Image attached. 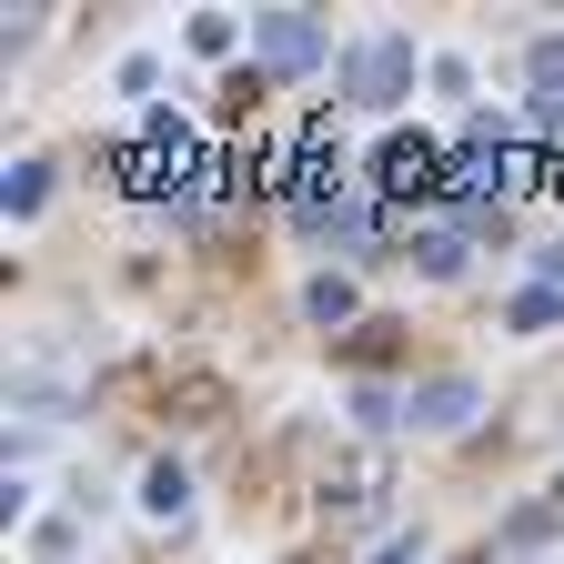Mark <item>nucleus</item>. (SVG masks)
<instances>
[{"label": "nucleus", "instance_id": "1a4fd4ad", "mask_svg": "<svg viewBox=\"0 0 564 564\" xmlns=\"http://www.w3.org/2000/svg\"><path fill=\"white\" fill-rule=\"evenodd\" d=\"M413 262L434 272V282H454V272H464V223H444V232H413Z\"/></svg>", "mask_w": 564, "mask_h": 564}, {"label": "nucleus", "instance_id": "2eb2a0df", "mask_svg": "<svg viewBox=\"0 0 564 564\" xmlns=\"http://www.w3.org/2000/svg\"><path fill=\"white\" fill-rule=\"evenodd\" d=\"M534 91H544V111H564V41H534Z\"/></svg>", "mask_w": 564, "mask_h": 564}, {"label": "nucleus", "instance_id": "f8f14e48", "mask_svg": "<svg viewBox=\"0 0 564 564\" xmlns=\"http://www.w3.org/2000/svg\"><path fill=\"white\" fill-rule=\"evenodd\" d=\"M282 454H293V434H282V444H262V454L242 464V505H272V484H282Z\"/></svg>", "mask_w": 564, "mask_h": 564}, {"label": "nucleus", "instance_id": "ddd939ff", "mask_svg": "<svg viewBox=\"0 0 564 564\" xmlns=\"http://www.w3.org/2000/svg\"><path fill=\"white\" fill-rule=\"evenodd\" d=\"M0 202H11V212H41L51 202V172L41 162H11V172H0Z\"/></svg>", "mask_w": 564, "mask_h": 564}, {"label": "nucleus", "instance_id": "4468645a", "mask_svg": "<svg viewBox=\"0 0 564 564\" xmlns=\"http://www.w3.org/2000/svg\"><path fill=\"white\" fill-rule=\"evenodd\" d=\"M303 313H313V323H352V282H343V272H323L313 293H303Z\"/></svg>", "mask_w": 564, "mask_h": 564}, {"label": "nucleus", "instance_id": "dca6fc26", "mask_svg": "<svg viewBox=\"0 0 564 564\" xmlns=\"http://www.w3.org/2000/svg\"><path fill=\"white\" fill-rule=\"evenodd\" d=\"M544 323H564V293H554V282H534V293H514V333H544Z\"/></svg>", "mask_w": 564, "mask_h": 564}, {"label": "nucleus", "instance_id": "9d476101", "mask_svg": "<svg viewBox=\"0 0 564 564\" xmlns=\"http://www.w3.org/2000/svg\"><path fill=\"white\" fill-rule=\"evenodd\" d=\"M152 393L172 403V383H162L152 364H121V373H101V403H121V413H131V403H152Z\"/></svg>", "mask_w": 564, "mask_h": 564}, {"label": "nucleus", "instance_id": "9b49d317", "mask_svg": "<svg viewBox=\"0 0 564 564\" xmlns=\"http://www.w3.org/2000/svg\"><path fill=\"white\" fill-rule=\"evenodd\" d=\"M141 505H152V514H182V505H192V474H182V464L162 454L152 474H141Z\"/></svg>", "mask_w": 564, "mask_h": 564}, {"label": "nucleus", "instance_id": "f3484780", "mask_svg": "<svg viewBox=\"0 0 564 564\" xmlns=\"http://www.w3.org/2000/svg\"><path fill=\"white\" fill-rule=\"evenodd\" d=\"M333 242H352V252H373V242H383V212H364V202H343V212H333Z\"/></svg>", "mask_w": 564, "mask_h": 564}, {"label": "nucleus", "instance_id": "39448f33", "mask_svg": "<svg viewBox=\"0 0 564 564\" xmlns=\"http://www.w3.org/2000/svg\"><path fill=\"white\" fill-rule=\"evenodd\" d=\"M403 423H423V434H464V423H474V383H464V373H434V383H413Z\"/></svg>", "mask_w": 564, "mask_h": 564}, {"label": "nucleus", "instance_id": "a211bd4d", "mask_svg": "<svg viewBox=\"0 0 564 564\" xmlns=\"http://www.w3.org/2000/svg\"><path fill=\"white\" fill-rule=\"evenodd\" d=\"M352 423H364V434H383V423H403V413H393L383 383H352Z\"/></svg>", "mask_w": 564, "mask_h": 564}, {"label": "nucleus", "instance_id": "20e7f679", "mask_svg": "<svg viewBox=\"0 0 564 564\" xmlns=\"http://www.w3.org/2000/svg\"><path fill=\"white\" fill-rule=\"evenodd\" d=\"M323 505H333V514H373V505H383V444L343 454V464L323 474Z\"/></svg>", "mask_w": 564, "mask_h": 564}, {"label": "nucleus", "instance_id": "412c9836", "mask_svg": "<svg viewBox=\"0 0 564 564\" xmlns=\"http://www.w3.org/2000/svg\"><path fill=\"white\" fill-rule=\"evenodd\" d=\"M544 272H554V293H564V242H554V252H544Z\"/></svg>", "mask_w": 564, "mask_h": 564}, {"label": "nucleus", "instance_id": "f257e3e1", "mask_svg": "<svg viewBox=\"0 0 564 564\" xmlns=\"http://www.w3.org/2000/svg\"><path fill=\"white\" fill-rule=\"evenodd\" d=\"M343 91L364 101V111H393V101L413 91V41H393V31L352 41V51H343Z\"/></svg>", "mask_w": 564, "mask_h": 564}, {"label": "nucleus", "instance_id": "f03ea898", "mask_svg": "<svg viewBox=\"0 0 564 564\" xmlns=\"http://www.w3.org/2000/svg\"><path fill=\"white\" fill-rule=\"evenodd\" d=\"M252 61L262 70H313L323 61V21L313 11H252Z\"/></svg>", "mask_w": 564, "mask_h": 564}, {"label": "nucleus", "instance_id": "0eeeda50", "mask_svg": "<svg viewBox=\"0 0 564 564\" xmlns=\"http://www.w3.org/2000/svg\"><path fill=\"white\" fill-rule=\"evenodd\" d=\"M172 423H192V434L232 423V383H223V373H182V383H172Z\"/></svg>", "mask_w": 564, "mask_h": 564}, {"label": "nucleus", "instance_id": "7ed1b4c3", "mask_svg": "<svg viewBox=\"0 0 564 564\" xmlns=\"http://www.w3.org/2000/svg\"><path fill=\"white\" fill-rule=\"evenodd\" d=\"M373 182H383V192H403V202H423V192H444L454 172H444V152H434L423 131H393L383 152H373Z\"/></svg>", "mask_w": 564, "mask_h": 564}, {"label": "nucleus", "instance_id": "6e6552de", "mask_svg": "<svg viewBox=\"0 0 564 564\" xmlns=\"http://www.w3.org/2000/svg\"><path fill=\"white\" fill-rule=\"evenodd\" d=\"M262 91H272V70H262V61L223 70V121H252V111H262Z\"/></svg>", "mask_w": 564, "mask_h": 564}, {"label": "nucleus", "instance_id": "aec40b11", "mask_svg": "<svg viewBox=\"0 0 564 564\" xmlns=\"http://www.w3.org/2000/svg\"><path fill=\"white\" fill-rule=\"evenodd\" d=\"M413 554H423V544H413V534H403V544H383V554H373V564H413Z\"/></svg>", "mask_w": 564, "mask_h": 564}, {"label": "nucleus", "instance_id": "423d86ee", "mask_svg": "<svg viewBox=\"0 0 564 564\" xmlns=\"http://www.w3.org/2000/svg\"><path fill=\"white\" fill-rule=\"evenodd\" d=\"M403 343H413V323H383V313H373V323H352L333 352H343L352 373H383V364H403Z\"/></svg>", "mask_w": 564, "mask_h": 564}, {"label": "nucleus", "instance_id": "6ab92c4d", "mask_svg": "<svg viewBox=\"0 0 564 564\" xmlns=\"http://www.w3.org/2000/svg\"><path fill=\"white\" fill-rule=\"evenodd\" d=\"M232 41H242V31H232V11H202V21H192V51H202V61H223Z\"/></svg>", "mask_w": 564, "mask_h": 564}]
</instances>
